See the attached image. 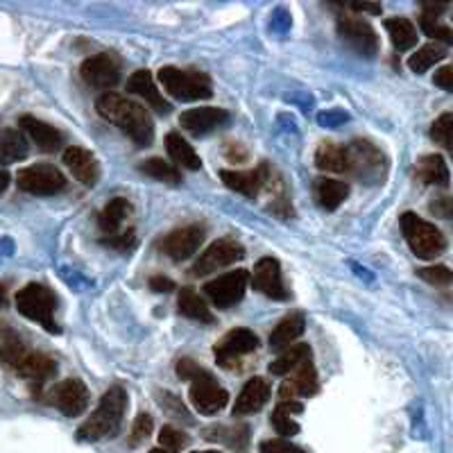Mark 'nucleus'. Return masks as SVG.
<instances>
[{
    "label": "nucleus",
    "mask_w": 453,
    "mask_h": 453,
    "mask_svg": "<svg viewBox=\"0 0 453 453\" xmlns=\"http://www.w3.org/2000/svg\"><path fill=\"white\" fill-rule=\"evenodd\" d=\"M96 109L104 120L123 129L125 134L141 148L155 141V123L150 119V113L145 111V107H141L134 100H127L120 93L107 91L98 98Z\"/></svg>",
    "instance_id": "nucleus-1"
},
{
    "label": "nucleus",
    "mask_w": 453,
    "mask_h": 453,
    "mask_svg": "<svg viewBox=\"0 0 453 453\" xmlns=\"http://www.w3.org/2000/svg\"><path fill=\"white\" fill-rule=\"evenodd\" d=\"M125 408H127V392L120 386L109 388L103 399H100L96 412L80 426L78 440L96 442V440H103L107 435H116L120 424H123Z\"/></svg>",
    "instance_id": "nucleus-2"
},
{
    "label": "nucleus",
    "mask_w": 453,
    "mask_h": 453,
    "mask_svg": "<svg viewBox=\"0 0 453 453\" xmlns=\"http://www.w3.org/2000/svg\"><path fill=\"white\" fill-rule=\"evenodd\" d=\"M399 225H402V234L406 238L411 252L418 258H422V261H433V258H438L447 250L444 234L440 232L438 226H433L431 222L422 220L418 213L406 211L399 218Z\"/></svg>",
    "instance_id": "nucleus-3"
},
{
    "label": "nucleus",
    "mask_w": 453,
    "mask_h": 453,
    "mask_svg": "<svg viewBox=\"0 0 453 453\" xmlns=\"http://www.w3.org/2000/svg\"><path fill=\"white\" fill-rule=\"evenodd\" d=\"M347 152V173L363 184H379L388 175V159L381 150L372 141L356 139L354 143L345 145Z\"/></svg>",
    "instance_id": "nucleus-4"
},
{
    "label": "nucleus",
    "mask_w": 453,
    "mask_h": 453,
    "mask_svg": "<svg viewBox=\"0 0 453 453\" xmlns=\"http://www.w3.org/2000/svg\"><path fill=\"white\" fill-rule=\"evenodd\" d=\"M159 82L165 88L170 98L181 100V103H193V100L211 98L213 88L209 75L200 71H184L177 66H164L159 71Z\"/></svg>",
    "instance_id": "nucleus-5"
},
{
    "label": "nucleus",
    "mask_w": 453,
    "mask_h": 453,
    "mask_svg": "<svg viewBox=\"0 0 453 453\" xmlns=\"http://www.w3.org/2000/svg\"><path fill=\"white\" fill-rule=\"evenodd\" d=\"M55 295L46 286H42V283H27L26 288H21L19 295H16V309H19V313L26 315L27 319L36 322V325L46 326L52 334L59 331L55 322Z\"/></svg>",
    "instance_id": "nucleus-6"
},
{
    "label": "nucleus",
    "mask_w": 453,
    "mask_h": 453,
    "mask_svg": "<svg viewBox=\"0 0 453 453\" xmlns=\"http://www.w3.org/2000/svg\"><path fill=\"white\" fill-rule=\"evenodd\" d=\"M19 188L30 196H55V193L64 191L66 186V177L59 173V168L50 164H35L30 168H23L16 177Z\"/></svg>",
    "instance_id": "nucleus-7"
},
{
    "label": "nucleus",
    "mask_w": 453,
    "mask_h": 453,
    "mask_svg": "<svg viewBox=\"0 0 453 453\" xmlns=\"http://www.w3.org/2000/svg\"><path fill=\"white\" fill-rule=\"evenodd\" d=\"M248 281L250 274L245 270H234V273H226L206 283L204 295L218 309H232V306H236L241 302L242 295H245Z\"/></svg>",
    "instance_id": "nucleus-8"
},
{
    "label": "nucleus",
    "mask_w": 453,
    "mask_h": 453,
    "mask_svg": "<svg viewBox=\"0 0 453 453\" xmlns=\"http://www.w3.org/2000/svg\"><path fill=\"white\" fill-rule=\"evenodd\" d=\"M80 75L93 88H113L120 82L123 64L111 52H100V55L84 59V64L80 66Z\"/></svg>",
    "instance_id": "nucleus-9"
},
{
    "label": "nucleus",
    "mask_w": 453,
    "mask_h": 453,
    "mask_svg": "<svg viewBox=\"0 0 453 453\" xmlns=\"http://www.w3.org/2000/svg\"><path fill=\"white\" fill-rule=\"evenodd\" d=\"M338 35L342 42L363 57H374L379 52V36L374 27L365 23L363 19L354 14H340L338 16Z\"/></svg>",
    "instance_id": "nucleus-10"
},
{
    "label": "nucleus",
    "mask_w": 453,
    "mask_h": 453,
    "mask_svg": "<svg viewBox=\"0 0 453 453\" xmlns=\"http://www.w3.org/2000/svg\"><path fill=\"white\" fill-rule=\"evenodd\" d=\"M242 257H245V250H242L241 242H236L234 238H220V241L211 242L204 250V254L197 258V263L193 265V274L206 277V274H213L226 265H232V263L241 261Z\"/></svg>",
    "instance_id": "nucleus-11"
},
{
    "label": "nucleus",
    "mask_w": 453,
    "mask_h": 453,
    "mask_svg": "<svg viewBox=\"0 0 453 453\" xmlns=\"http://www.w3.org/2000/svg\"><path fill=\"white\" fill-rule=\"evenodd\" d=\"M229 402V392L213 379L209 372H202L196 376L191 383V403L197 408L202 415H216L218 411L226 406Z\"/></svg>",
    "instance_id": "nucleus-12"
},
{
    "label": "nucleus",
    "mask_w": 453,
    "mask_h": 453,
    "mask_svg": "<svg viewBox=\"0 0 453 453\" xmlns=\"http://www.w3.org/2000/svg\"><path fill=\"white\" fill-rule=\"evenodd\" d=\"M204 225L180 226V229L170 232L168 236L164 238L161 250H164V254H168L173 261H186V258H191L193 254L200 250V245L204 242Z\"/></svg>",
    "instance_id": "nucleus-13"
},
{
    "label": "nucleus",
    "mask_w": 453,
    "mask_h": 453,
    "mask_svg": "<svg viewBox=\"0 0 453 453\" xmlns=\"http://www.w3.org/2000/svg\"><path fill=\"white\" fill-rule=\"evenodd\" d=\"M258 347V338L250 329H232L216 345V361L222 367H232L238 358L252 354Z\"/></svg>",
    "instance_id": "nucleus-14"
},
{
    "label": "nucleus",
    "mask_w": 453,
    "mask_h": 453,
    "mask_svg": "<svg viewBox=\"0 0 453 453\" xmlns=\"http://www.w3.org/2000/svg\"><path fill=\"white\" fill-rule=\"evenodd\" d=\"M252 283L258 293L268 295V297L277 299V302H286V299H288V288H286V283H283L281 265H279L277 258H261V261L254 265Z\"/></svg>",
    "instance_id": "nucleus-15"
},
{
    "label": "nucleus",
    "mask_w": 453,
    "mask_h": 453,
    "mask_svg": "<svg viewBox=\"0 0 453 453\" xmlns=\"http://www.w3.org/2000/svg\"><path fill=\"white\" fill-rule=\"evenodd\" d=\"M52 403L66 418H78L88 406V388L80 379H66L52 390Z\"/></svg>",
    "instance_id": "nucleus-16"
},
{
    "label": "nucleus",
    "mask_w": 453,
    "mask_h": 453,
    "mask_svg": "<svg viewBox=\"0 0 453 453\" xmlns=\"http://www.w3.org/2000/svg\"><path fill=\"white\" fill-rule=\"evenodd\" d=\"M229 123V111L220 107L188 109L180 116V125L193 136H204Z\"/></svg>",
    "instance_id": "nucleus-17"
},
{
    "label": "nucleus",
    "mask_w": 453,
    "mask_h": 453,
    "mask_svg": "<svg viewBox=\"0 0 453 453\" xmlns=\"http://www.w3.org/2000/svg\"><path fill=\"white\" fill-rule=\"evenodd\" d=\"M268 165H261L257 170H222V184L229 186L232 191L241 193L245 197H257L263 191V186L268 184Z\"/></svg>",
    "instance_id": "nucleus-18"
},
{
    "label": "nucleus",
    "mask_w": 453,
    "mask_h": 453,
    "mask_svg": "<svg viewBox=\"0 0 453 453\" xmlns=\"http://www.w3.org/2000/svg\"><path fill=\"white\" fill-rule=\"evenodd\" d=\"M64 165H66L73 173V177L78 181H82V184H98L100 164L87 148H78V145L68 148L66 152H64Z\"/></svg>",
    "instance_id": "nucleus-19"
},
{
    "label": "nucleus",
    "mask_w": 453,
    "mask_h": 453,
    "mask_svg": "<svg viewBox=\"0 0 453 453\" xmlns=\"http://www.w3.org/2000/svg\"><path fill=\"white\" fill-rule=\"evenodd\" d=\"M318 392V374H315L313 361H306L286 376V381L279 388V395L283 399H293L295 396H313Z\"/></svg>",
    "instance_id": "nucleus-20"
},
{
    "label": "nucleus",
    "mask_w": 453,
    "mask_h": 453,
    "mask_svg": "<svg viewBox=\"0 0 453 453\" xmlns=\"http://www.w3.org/2000/svg\"><path fill=\"white\" fill-rule=\"evenodd\" d=\"M19 127H21L23 134L30 136V141L36 148L46 150V152H55V150L62 148L64 134L57 127H52L50 123H43V120L35 119V116H21Z\"/></svg>",
    "instance_id": "nucleus-21"
},
{
    "label": "nucleus",
    "mask_w": 453,
    "mask_h": 453,
    "mask_svg": "<svg viewBox=\"0 0 453 453\" xmlns=\"http://www.w3.org/2000/svg\"><path fill=\"white\" fill-rule=\"evenodd\" d=\"M270 399V383L261 376H254L250 379L245 386H242L241 395L236 399V408H234V415H254V412L261 411Z\"/></svg>",
    "instance_id": "nucleus-22"
},
{
    "label": "nucleus",
    "mask_w": 453,
    "mask_h": 453,
    "mask_svg": "<svg viewBox=\"0 0 453 453\" xmlns=\"http://www.w3.org/2000/svg\"><path fill=\"white\" fill-rule=\"evenodd\" d=\"M127 91L141 96V98H143L150 107L155 109L157 113L170 111L168 100H164V96H161L159 88H157V82H155V78H152V73L145 71V68L132 73V78L127 80Z\"/></svg>",
    "instance_id": "nucleus-23"
},
{
    "label": "nucleus",
    "mask_w": 453,
    "mask_h": 453,
    "mask_svg": "<svg viewBox=\"0 0 453 453\" xmlns=\"http://www.w3.org/2000/svg\"><path fill=\"white\" fill-rule=\"evenodd\" d=\"M304 326H306V322L299 313L286 315V318H283L281 322L274 326L273 334H270V347H273V351L283 354L286 349H290V347L297 342L299 335L304 334Z\"/></svg>",
    "instance_id": "nucleus-24"
},
{
    "label": "nucleus",
    "mask_w": 453,
    "mask_h": 453,
    "mask_svg": "<svg viewBox=\"0 0 453 453\" xmlns=\"http://www.w3.org/2000/svg\"><path fill=\"white\" fill-rule=\"evenodd\" d=\"M129 213H132V204L125 197H113L100 213V229L107 234V238L120 236V234H125L123 225L127 222Z\"/></svg>",
    "instance_id": "nucleus-25"
},
{
    "label": "nucleus",
    "mask_w": 453,
    "mask_h": 453,
    "mask_svg": "<svg viewBox=\"0 0 453 453\" xmlns=\"http://www.w3.org/2000/svg\"><path fill=\"white\" fill-rule=\"evenodd\" d=\"M164 145H165V152L170 155V159L175 161V164H180L181 168L200 170V165H202L200 157H197V152L193 150V145L188 143L184 136H180L177 132H170V134H165Z\"/></svg>",
    "instance_id": "nucleus-26"
},
{
    "label": "nucleus",
    "mask_w": 453,
    "mask_h": 453,
    "mask_svg": "<svg viewBox=\"0 0 453 453\" xmlns=\"http://www.w3.org/2000/svg\"><path fill=\"white\" fill-rule=\"evenodd\" d=\"M16 372H19L23 379H27V381L43 383L57 372V363L46 354H36V351L30 354V351H27V356L23 358L21 365L16 367Z\"/></svg>",
    "instance_id": "nucleus-27"
},
{
    "label": "nucleus",
    "mask_w": 453,
    "mask_h": 453,
    "mask_svg": "<svg viewBox=\"0 0 453 453\" xmlns=\"http://www.w3.org/2000/svg\"><path fill=\"white\" fill-rule=\"evenodd\" d=\"M349 196V186L340 180H331V177H325L315 184V197H318V204L326 211H335L342 202Z\"/></svg>",
    "instance_id": "nucleus-28"
},
{
    "label": "nucleus",
    "mask_w": 453,
    "mask_h": 453,
    "mask_svg": "<svg viewBox=\"0 0 453 453\" xmlns=\"http://www.w3.org/2000/svg\"><path fill=\"white\" fill-rule=\"evenodd\" d=\"M419 181L428 186H449V168L442 155H426L415 165Z\"/></svg>",
    "instance_id": "nucleus-29"
},
{
    "label": "nucleus",
    "mask_w": 453,
    "mask_h": 453,
    "mask_svg": "<svg viewBox=\"0 0 453 453\" xmlns=\"http://www.w3.org/2000/svg\"><path fill=\"white\" fill-rule=\"evenodd\" d=\"M386 30L392 39V46L399 52L411 50L412 46H418V30L412 26L408 19H402V16H395V19H386Z\"/></svg>",
    "instance_id": "nucleus-30"
},
{
    "label": "nucleus",
    "mask_w": 453,
    "mask_h": 453,
    "mask_svg": "<svg viewBox=\"0 0 453 453\" xmlns=\"http://www.w3.org/2000/svg\"><path fill=\"white\" fill-rule=\"evenodd\" d=\"M315 165L325 173H347V152L345 145L322 143L315 150Z\"/></svg>",
    "instance_id": "nucleus-31"
},
{
    "label": "nucleus",
    "mask_w": 453,
    "mask_h": 453,
    "mask_svg": "<svg viewBox=\"0 0 453 453\" xmlns=\"http://www.w3.org/2000/svg\"><path fill=\"white\" fill-rule=\"evenodd\" d=\"M177 306H180V313L188 319H196V322H204V325H211L213 315L206 306L204 299L196 293L193 288H184L177 299Z\"/></svg>",
    "instance_id": "nucleus-32"
},
{
    "label": "nucleus",
    "mask_w": 453,
    "mask_h": 453,
    "mask_svg": "<svg viewBox=\"0 0 453 453\" xmlns=\"http://www.w3.org/2000/svg\"><path fill=\"white\" fill-rule=\"evenodd\" d=\"M27 157V141L23 132L16 129H5L0 134V164L10 165Z\"/></svg>",
    "instance_id": "nucleus-33"
},
{
    "label": "nucleus",
    "mask_w": 453,
    "mask_h": 453,
    "mask_svg": "<svg viewBox=\"0 0 453 453\" xmlns=\"http://www.w3.org/2000/svg\"><path fill=\"white\" fill-rule=\"evenodd\" d=\"M306 361H311V347L304 345V342H299V345H293L290 349L279 354L277 361L270 365V372H273L274 376H288L290 372H295Z\"/></svg>",
    "instance_id": "nucleus-34"
},
{
    "label": "nucleus",
    "mask_w": 453,
    "mask_h": 453,
    "mask_svg": "<svg viewBox=\"0 0 453 453\" xmlns=\"http://www.w3.org/2000/svg\"><path fill=\"white\" fill-rule=\"evenodd\" d=\"M444 57H447V46H442V43H426V46H422L419 50L412 52L411 59H408V68H411L412 73L422 75V73H426L431 66L442 62Z\"/></svg>",
    "instance_id": "nucleus-35"
},
{
    "label": "nucleus",
    "mask_w": 453,
    "mask_h": 453,
    "mask_svg": "<svg viewBox=\"0 0 453 453\" xmlns=\"http://www.w3.org/2000/svg\"><path fill=\"white\" fill-rule=\"evenodd\" d=\"M304 411V406L299 402H283L279 403L277 411L273 412V426L274 431L279 433V435H283V438H290V435H297L299 433V424L295 422L293 415L295 412H302Z\"/></svg>",
    "instance_id": "nucleus-36"
},
{
    "label": "nucleus",
    "mask_w": 453,
    "mask_h": 453,
    "mask_svg": "<svg viewBox=\"0 0 453 453\" xmlns=\"http://www.w3.org/2000/svg\"><path fill=\"white\" fill-rule=\"evenodd\" d=\"M143 170L145 175L152 177V180H159L164 184H180L181 181V173L175 168V165H170L168 161L159 159V157H152V159H145L143 164L139 165Z\"/></svg>",
    "instance_id": "nucleus-37"
},
{
    "label": "nucleus",
    "mask_w": 453,
    "mask_h": 453,
    "mask_svg": "<svg viewBox=\"0 0 453 453\" xmlns=\"http://www.w3.org/2000/svg\"><path fill=\"white\" fill-rule=\"evenodd\" d=\"M431 139L438 145H442L453 159V113H442V116L431 125Z\"/></svg>",
    "instance_id": "nucleus-38"
},
{
    "label": "nucleus",
    "mask_w": 453,
    "mask_h": 453,
    "mask_svg": "<svg viewBox=\"0 0 453 453\" xmlns=\"http://www.w3.org/2000/svg\"><path fill=\"white\" fill-rule=\"evenodd\" d=\"M419 26H422L424 35L431 36V39H435V42L440 43H453V30L451 27L442 26V23L438 21V16H431V14H419Z\"/></svg>",
    "instance_id": "nucleus-39"
},
{
    "label": "nucleus",
    "mask_w": 453,
    "mask_h": 453,
    "mask_svg": "<svg viewBox=\"0 0 453 453\" xmlns=\"http://www.w3.org/2000/svg\"><path fill=\"white\" fill-rule=\"evenodd\" d=\"M26 356H27L26 347H23L21 340H16V338H7L3 349H0V361L5 363V365L14 367V370L21 365Z\"/></svg>",
    "instance_id": "nucleus-40"
},
{
    "label": "nucleus",
    "mask_w": 453,
    "mask_h": 453,
    "mask_svg": "<svg viewBox=\"0 0 453 453\" xmlns=\"http://www.w3.org/2000/svg\"><path fill=\"white\" fill-rule=\"evenodd\" d=\"M159 444L161 449H170V451H180L188 444V435L181 433L180 428L175 426H164L159 433Z\"/></svg>",
    "instance_id": "nucleus-41"
},
{
    "label": "nucleus",
    "mask_w": 453,
    "mask_h": 453,
    "mask_svg": "<svg viewBox=\"0 0 453 453\" xmlns=\"http://www.w3.org/2000/svg\"><path fill=\"white\" fill-rule=\"evenodd\" d=\"M418 277L433 283V286H449V283H453V273L447 265H428V268H419Z\"/></svg>",
    "instance_id": "nucleus-42"
},
{
    "label": "nucleus",
    "mask_w": 453,
    "mask_h": 453,
    "mask_svg": "<svg viewBox=\"0 0 453 453\" xmlns=\"http://www.w3.org/2000/svg\"><path fill=\"white\" fill-rule=\"evenodd\" d=\"M150 433H152V418H150L148 412H141L139 418L134 419V424H132V433H129V447H139L143 440L150 438Z\"/></svg>",
    "instance_id": "nucleus-43"
},
{
    "label": "nucleus",
    "mask_w": 453,
    "mask_h": 453,
    "mask_svg": "<svg viewBox=\"0 0 453 453\" xmlns=\"http://www.w3.org/2000/svg\"><path fill=\"white\" fill-rule=\"evenodd\" d=\"M261 453H304L295 444L286 442V440H265L261 444Z\"/></svg>",
    "instance_id": "nucleus-44"
},
{
    "label": "nucleus",
    "mask_w": 453,
    "mask_h": 453,
    "mask_svg": "<svg viewBox=\"0 0 453 453\" xmlns=\"http://www.w3.org/2000/svg\"><path fill=\"white\" fill-rule=\"evenodd\" d=\"M347 120H349V113L340 111V109L318 113V123L325 125V127H335V125H342V123H347Z\"/></svg>",
    "instance_id": "nucleus-45"
},
{
    "label": "nucleus",
    "mask_w": 453,
    "mask_h": 453,
    "mask_svg": "<svg viewBox=\"0 0 453 453\" xmlns=\"http://www.w3.org/2000/svg\"><path fill=\"white\" fill-rule=\"evenodd\" d=\"M431 213L438 218H453V200L449 196H440L431 202Z\"/></svg>",
    "instance_id": "nucleus-46"
},
{
    "label": "nucleus",
    "mask_w": 453,
    "mask_h": 453,
    "mask_svg": "<svg viewBox=\"0 0 453 453\" xmlns=\"http://www.w3.org/2000/svg\"><path fill=\"white\" fill-rule=\"evenodd\" d=\"M202 372L204 370H202L193 358H181V361L177 363V374H180V379H188V381H193V379L200 376Z\"/></svg>",
    "instance_id": "nucleus-47"
},
{
    "label": "nucleus",
    "mask_w": 453,
    "mask_h": 453,
    "mask_svg": "<svg viewBox=\"0 0 453 453\" xmlns=\"http://www.w3.org/2000/svg\"><path fill=\"white\" fill-rule=\"evenodd\" d=\"M433 82H435V87L453 93V66H442L440 71H435V75H433Z\"/></svg>",
    "instance_id": "nucleus-48"
},
{
    "label": "nucleus",
    "mask_w": 453,
    "mask_h": 453,
    "mask_svg": "<svg viewBox=\"0 0 453 453\" xmlns=\"http://www.w3.org/2000/svg\"><path fill=\"white\" fill-rule=\"evenodd\" d=\"M150 290H155V293H170V290H175V283L168 277H152L150 279Z\"/></svg>",
    "instance_id": "nucleus-49"
},
{
    "label": "nucleus",
    "mask_w": 453,
    "mask_h": 453,
    "mask_svg": "<svg viewBox=\"0 0 453 453\" xmlns=\"http://www.w3.org/2000/svg\"><path fill=\"white\" fill-rule=\"evenodd\" d=\"M349 7H356L358 12H370V14H381V3H363V0H356V3H349Z\"/></svg>",
    "instance_id": "nucleus-50"
},
{
    "label": "nucleus",
    "mask_w": 453,
    "mask_h": 453,
    "mask_svg": "<svg viewBox=\"0 0 453 453\" xmlns=\"http://www.w3.org/2000/svg\"><path fill=\"white\" fill-rule=\"evenodd\" d=\"M7 186H10V173L0 168V196L7 191Z\"/></svg>",
    "instance_id": "nucleus-51"
},
{
    "label": "nucleus",
    "mask_w": 453,
    "mask_h": 453,
    "mask_svg": "<svg viewBox=\"0 0 453 453\" xmlns=\"http://www.w3.org/2000/svg\"><path fill=\"white\" fill-rule=\"evenodd\" d=\"M150 453H177V451H170V449H152Z\"/></svg>",
    "instance_id": "nucleus-52"
},
{
    "label": "nucleus",
    "mask_w": 453,
    "mask_h": 453,
    "mask_svg": "<svg viewBox=\"0 0 453 453\" xmlns=\"http://www.w3.org/2000/svg\"><path fill=\"white\" fill-rule=\"evenodd\" d=\"M5 288H3V286H0V304H5Z\"/></svg>",
    "instance_id": "nucleus-53"
},
{
    "label": "nucleus",
    "mask_w": 453,
    "mask_h": 453,
    "mask_svg": "<svg viewBox=\"0 0 453 453\" xmlns=\"http://www.w3.org/2000/svg\"><path fill=\"white\" fill-rule=\"evenodd\" d=\"M193 453H222V451H213V449H209V451H193Z\"/></svg>",
    "instance_id": "nucleus-54"
}]
</instances>
